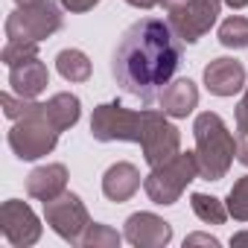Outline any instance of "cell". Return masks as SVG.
I'll return each mask as SVG.
<instances>
[{
	"label": "cell",
	"instance_id": "obj_23",
	"mask_svg": "<svg viewBox=\"0 0 248 248\" xmlns=\"http://www.w3.org/2000/svg\"><path fill=\"white\" fill-rule=\"evenodd\" d=\"M228 213L239 222H248V175H242L228 193Z\"/></svg>",
	"mask_w": 248,
	"mask_h": 248
},
{
	"label": "cell",
	"instance_id": "obj_6",
	"mask_svg": "<svg viewBox=\"0 0 248 248\" xmlns=\"http://www.w3.org/2000/svg\"><path fill=\"white\" fill-rule=\"evenodd\" d=\"M91 135H93V140H102V143H111V140L140 143V138H143V108L132 111V108H123L120 102L96 105L93 117H91Z\"/></svg>",
	"mask_w": 248,
	"mask_h": 248
},
{
	"label": "cell",
	"instance_id": "obj_4",
	"mask_svg": "<svg viewBox=\"0 0 248 248\" xmlns=\"http://www.w3.org/2000/svg\"><path fill=\"white\" fill-rule=\"evenodd\" d=\"M196 178H199L196 152H178L170 161L152 167V172L143 181V190L155 204H175L181 199V193L187 190V184Z\"/></svg>",
	"mask_w": 248,
	"mask_h": 248
},
{
	"label": "cell",
	"instance_id": "obj_16",
	"mask_svg": "<svg viewBox=\"0 0 248 248\" xmlns=\"http://www.w3.org/2000/svg\"><path fill=\"white\" fill-rule=\"evenodd\" d=\"M158 102L167 117H187L199 105V88L193 79H175L161 91Z\"/></svg>",
	"mask_w": 248,
	"mask_h": 248
},
{
	"label": "cell",
	"instance_id": "obj_25",
	"mask_svg": "<svg viewBox=\"0 0 248 248\" xmlns=\"http://www.w3.org/2000/svg\"><path fill=\"white\" fill-rule=\"evenodd\" d=\"M129 6H138V9H155V6H167V9H172V6H178L181 0H126Z\"/></svg>",
	"mask_w": 248,
	"mask_h": 248
},
{
	"label": "cell",
	"instance_id": "obj_28",
	"mask_svg": "<svg viewBox=\"0 0 248 248\" xmlns=\"http://www.w3.org/2000/svg\"><path fill=\"white\" fill-rule=\"evenodd\" d=\"M242 242H248V231H242V233L231 236V245H242Z\"/></svg>",
	"mask_w": 248,
	"mask_h": 248
},
{
	"label": "cell",
	"instance_id": "obj_3",
	"mask_svg": "<svg viewBox=\"0 0 248 248\" xmlns=\"http://www.w3.org/2000/svg\"><path fill=\"white\" fill-rule=\"evenodd\" d=\"M196 135V161H199V175L204 181H219L228 175L233 158H236V138L228 132L219 114L204 111L193 123Z\"/></svg>",
	"mask_w": 248,
	"mask_h": 248
},
{
	"label": "cell",
	"instance_id": "obj_7",
	"mask_svg": "<svg viewBox=\"0 0 248 248\" xmlns=\"http://www.w3.org/2000/svg\"><path fill=\"white\" fill-rule=\"evenodd\" d=\"M140 146H143V158H146L149 167H158V164L170 161L172 155H178L181 135L167 120L164 111L143 108V138H140Z\"/></svg>",
	"mask_w": 248,
	"mask_h": 248
},
{
	"label": "cell",
	"instance_id": "obj_2",
	"mask_svg": "<svg viewBox=\"0 0 248 248\" xmlns=\"http://www.w3.org/2000/svg\"><path fill=\"white\" fill-rule=\"evenodd\" d=\"M0 102H3V114L15 120V126L9 132V146L21 161H38L56 149V140L62 132L50 123L44 102H32L24 96L15 99L12 93H3Z\"/></svg>",
	"mask_w": 248,
	"mask_h": 248
},
{
	"label": "cell",
	"instance_id": "obj_21",
	"mask_svg": "<svg viewBox=\"0 0 248 248\" xmlns=\"http://www.w3.org/2000/svg\"><path fill=\"white\" fill-rule=\"evenodd\" d=\"M236 161L248 167V91L236 105Z\"/></svg>",
	"mask_w": 248,
	"mask_h": 248
},
{
	"label": "cell",
	"instance_id": "obj_17",
	"mask_svg": "<svg viewBox=\"0 0 248 248\" xmlns=\"http://www.w3.org/2000/svg\"><path fill=\"white\" fill-rule=\"evenodd\" d=\"M44 108H47L50 123H53L59 132L76 126V120H79V114H82L79 96H73V93H56V96H50V99L44 102Z\"/></svg>",
	"mask_w": 248,
	"mask_h": 248
},
{
	"label": "cell",
	"instance_id": "obj_22",
	"mask_svg": "<svg viewBox=\"0 0 248 248\" xmlns=\"http://www.w3.org/2000/svg\"><path fill=\"white\" fill-rule=\"evenodd\" d=\"M82 245L85 248H117L120 245V233L108 225H88V231L82 233Z\"/></svg>",
	"mask_w": 248,
	"mask_h": 248
},
{
	"label": "cell",
	"instance_id": "obj_11",
	"mask_svg": "<svg viewBox=\"0 0 248 248\" xmlns=\"http://www.w3.org/2000/svg\"><path fill=\"white\" fill-rule=\"evenodd\" d=\"M123 236L138 248H164L172 239V228H170V222H164L155 213H135V216H129Z\"/></svg>",
	"mask_w": 248,
	"mask_h": 248
},
{
	"label": "cell",
	"instance_id": "obj_18",
	"mask_svg": "<svg viewBox=\"0 0 248 248\" xmlns=\"http://www.w3.org/2000/svg\"><path fill=\"white\" fill-rule=\"evenodd\" d=\"M56 67L67 82H88L91 79V62L82 50H62L56 56Z\"/></svg>",
	"mask_w": 248,
	"mask_h": 248
},
{
	"label": "cell",
	"instance_id": "obj_29",
	"mask_svg": "<svg viewBox=\"0 0 248 248\" xmlns=\"http://www.w3.org/2000/svg\"><path fill=\"white\" fill-rule=\"evenodd\" d=\"M225 3H228L231 9H242V6H248V0H225Z\"/></svg>",
	"mask_w": 248,
	"mask_h": 248
},
{
	"label": "cell",
	"instance_id": "obj_30",
	"mask_svg": "<svg viewBox=\"0 0 248 248\" xmlns=\"http://www.w3.org/2000/svg\"><path fill=\"white\" fill-rule=\"evenodd\" d=\"M18 6H32V3H38V0H15Z\"/></svg>",
	"mask_w": 248,
	"mask_h": 248
},
{
	"label": "cell",
	"instance_id": "obj_20",
	"mask_svg": "<svg viewBox=\"0 0 248 248\" xmlns=\"http://www.w3.org/2000/svg\"><path fill=\"white\" fill-rule=\"evenodd\" d=\"M219 41H222L225 47H231V50L248 47V18H242V15L228 18V21L219 27Z\"/></svg>",
	"mask_w": 248,
	"mask_h": 248
},
{
	"label": "cell",
	"instance_id": "obj_14",
	"mask_svg": "<svg viewBox=\"0 0 248 248\" xmlns=\"http://www.w3.org/2000/svg\"><path fill=\"white\" fill-rule=\"evenodd\" d=\"M138 190H140V172H138L135 164L120 161V164H114V167L105 170V175H102V193H105V199H111V202L120 204V202H129Z\"/></svg>",
	"mask_w": 248,
	"mask_h": 248
},
{
	"label": "cell",
	"instance_id": "obj_8",
	"mask_svg": "<svg viewBox=\"0 0 248 248\" xmlns=\"http://www.w3.org/2000/svg\"><path fill=\"white\" fill-rule=\"evenodd\" d=\"M225 0H181L178 6L170 9V27L172 32L187 41V44H196L219 18V9H222Z\"/></svg>",
	"mask_w": 248,
	"mask_h": 248
},
{
	"label": "cell",
	"instance_id": "obj_5",
	"mask_svg": "<svg viewBox=\"0 0 248 248\" xmlns=\"http://www.w3.org/2000/svg\"><path fill=\"white\" fill-rule=\"evenodd\" d=\"M62 30V12L53 0H38L32 6H18L6 18V38L9 41H44Z\"/></svg>",
	"mask_w": 248,
	"mask_h": 248
},
{
	"label": "cell",
	"instance_id": "obj_15",
	"mask_svg": "<svg viewBox=\"0 0 248 248\" xmlns=\"http://www.w3.org/2000/svg\"><path fill=\"white\" fill-rule=\"evenodd\" d=\"M64 190H67V170H64V164L38 167L27 178V193L32 199H41V202H50V199L62 196Z\"/></svg>",
	"mask_w": 248,
	"mask_h": 248
},
{
	"label": "cell",
	"instance_id": "obj_13",
	"mask_svg": "<svg viewBox=\"0 0 248 248\" xmlns=\"http://www.w3.org/2000/svg\"><path fill=\"white\" fill-rule=\"evenodd\" d=\"M47 82H50V70L38 56H30V59L9 67V85L24 99H35L47 88Z\"/></svg>",
	"mask_w": 248,
	"mask_h": 248
},
{
	"label": "cell",
	"instance_id": "obj_12",
	"mask_svg": "<svg viewBox=\"0 0 248 248\" xmlns=\"http://www.w3.org/2000/svg\"><path fill=\"white\" fill-rule=\"evenodd\" d=\"M204 85L216 96H233L245 88V67L236 59H213L204 67Z\"/></svg>",
	"mask_w": 248,
	"mask_h": 248
},
{
	"label": "cell",
	"instance_id": "obj_27",
	"mask_svg": "<svg viewBox=\"0 0 248 248\" xmlns=\"http://www.w3.org/2000/svg\"><path fill=\"white\" fill-rule=\"evenodd\" d=\"M190 245H219V239L207 236V233H193V236L184 239V248H190Z\"/></svg>",
	"mask_w": 248,
	"mask_h": 248
},
{
	"label": "cell",
	"instance_id": "obj_9",
	"mask_svg": "<svg viewBox=\"0 0 248 248\" xmlns=\"http://www.w3.org/2000/svg\"><path fill=\"white\" fill-rule=\"evenodd\" d=\"M44 219L47 225L67 242H82V233L88 231L91 219H88V210L82 204V199L76 193H62L50 202H44Z\"/></svg>",
	"mask_w": 248,
	"mask_h": 248
},
{
	"label": "cell",
	"instance_id": "obj_26",
	"mask_svg": "<svg viewBox=\"0 0 248 248\" xmlns=\"http://www.w3.org/2000/svg\"><path fill=\"white\" fill-rule=\"evenodd\" d=\"M99 3V0H62V6L70 9V12H88Z\"/></svg>",
	"mask_w": 248,
	"mask_h": 248
},
{
	"label": "cell",
	"instance_id": "obj_1",
	"mask_svg": "<svg viewBox=\"0 0 248 248\" xmlns=\"http://www.w3.org/2000/svg\"><path fill=\"white\" fill-rule=\"evenodd\" d=\"M178 64L181 41L170 21L143 18L123 32L111 59V73L129 96H138L143 105H149L172 82Z\"/></svg>",
	"mask_w": 248,
	"mask_h": 248
},
{
	"label": "cell",
	"instance_id": "obj_10",
	"mask_svg": "<svg viewBox=\"0 0 248 248\" xmlns=\"http://www.w3.org/2000/svg\"><path fill=\"white\" fill-rule=\"evenodd\" d=\"M0 231H3V236L15 248H27V245L38 242L41 222H38V216L32 213V207L27 202L9 199V202H3V207H0Z\"/></svg>",
	"mask_w": 248,
	"mask_h": 248
},
{
	"label": "cell",
	"instance_id": "obj_24",
	"mask_svg": "<svg viewBox=\"0 0 248 248\" xmlns=\"http://www.w3.org/2000/svg\"><path fill=\"white\" fill-rule=\"evenodd\" d=\"M30 56H38V44H32V41H6L0 59H3L6 67H12V64H18V62H24Z\"/></svg>",
	"mask_w": 248,
	"mask_h": 248
},
{
	"label": "cell",
	"instance_id": "obj_19",
	"mask_svg": "<svg viewBox=\"0 0 248 248\" xmlns=\"http://www.w3.org/2000/svg\"><path fill=\"white\" fill-rule=\"evenodd\" d=\"M190 204H193V213L207 222V225H222L228 219V207L216 199V196H204V193H193L190 196Z\"/></svg>",
	"mask_w": 248,
	"mask_h": 248
}]
</instances>
